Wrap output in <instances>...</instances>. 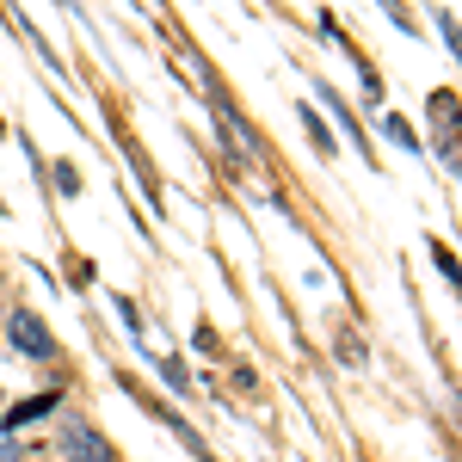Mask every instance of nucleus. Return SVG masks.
Instances as JSON below:
<instances>
[{"mask_svg":"<svg viewBox=\"0 0 462 462\" xmlns=\"http://www.w3.org/2000/svg\"><path fill=\"white\" fill-rule=\"evenodd\" d=\"M0 462H25V450H19V438H0Z\"/></svg>","mask_w":462,"mask_h":462,"instance_id":"nucleus-5","label":"nucleus"},{"mask_svg":"<svg viewBox=\"0 0 462 462\" xmlns=\"http://www.w3.org/2000/svg\"><path fill=\"white\" fill-rule=\"evenodd\" d=\"M389 136H394V143H401V148H420V136H413V130H407L401 117H389Z\"/></svg>","mask_w":462,"mask_h":462,"instance_id":"nucleus-4","label":"nucleus"},{"mask_svg":"<svg viewBox=\"0 0 462 462\" xmlns=\"http://www.w3.org/2000/svg\"><path fill=\"white\" fill-rule=\"evenodd\" d=\"M6 333H13V346H19L25 357H37V364H50V357H56V339H50V327H43V315H32V309L6 315Z\"/></svg>","mask_w":462,"mask_h":462,"instance_id":"nucleus-1","label":"nucleus"},{"mask_svg":"<svg viewBox=\"0 0 462 462\" xmlns=\"http://www.w3.org/2000/svg\"><path fill=\"white\" fill-rule=\"evenodd\" d=\"M62 457L69 462H117V450H111L93 426H69L62 431Z\"/></svg>","mask_w":462,"mask_h":462,"instance_id":"nucleus-2","label":"nucleus"},{"mask_svg":"<svg viewBox=\"0 0 462 462\" xmlns=\"http://www.w3.org/2000/svg\"><path fill=\"white\" fill-rule=\"evenodd\" d=\"M50 407H56V394H32V401H19L13 413H0V431L13 438V431H25V426H32V420H43Z\"/></svg>","mask_w":462,"mask_h":462,"instance_id":"nucleus-3","label":"nucleus"}]
</instances>
